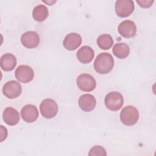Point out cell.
Returning a JSON list of instances; mask_svg holds the SVG:
<instances>
[{
  "instance_id": "cell-12",
  "label": "cell",
  "mask_w": 156,
  "mask_h": 156,
  "mask_svg": "<svg viewBox=\"0 0 156 156\" xmlns=\"http://www.w3.org/2000/svg\"><path fill=\"white\" fill-rule=\"evenodd\" d=\"M21 115L23 119L25 122L32 123L37 119L38 111L36 106L32 104H27L22 108Z\"/></svg>"
},
{
  "instance_id": "cell-16",
  "label": "cell",
  "mask_w": 156,
  "mask_h": 156,
  "mask_svg": "<svg viewBox=\"0 0 156 156\" xmlns=\"http://www.w3.org/2000/svg\"><path fill=\"white\" fill-rule=\"evenodd\" d=\"M16 58L13 54L6 53L1 57V68L5 71H12L16 66Z\"/></svg>"
},
{
  "instance_id": "cell-3",
  "label": "cell",
  "mask_w": 156,
  "mask_h": 156,
  "mask_svg": "<svg viewBox=\"0 0 156 156\" xmlns=\"http://www.w3.org/2000/svg\"><path fill=\"white\" fill-rule=\"evenodd\" d=\"M104 102L106 107L111 111H118L123 105L122 95L117 91L108 93L105 97Z\"/></svg>"
},
{
  "instance_id": "cell-1",
  "label": "cell",
  "mask_w": 156,
  "mask_h": 156,
  "mask_svg": "<svg viewBox=\"0 0 156 156\" xmlns=\"http://www.w3.org/2000/svg\"><path fill=\"white\" fill-rule=\"evenodd\" d=\"M114 66V60L112 55L107 52L100 53L94 62L95 71L101 74L110 73Z\"/></svg>"
},
{
  "instance_id": "cell-7",
  "label": "cell",
  "mask_w": 156,
  "mask_h": 156,
  "mask_svg": "<svg viewBox=\"0 0 156 156\" xmlns=\"http://www.w3.org/2000/svg\"><path fill=\"white\" fill-rule=\"evenodd\" d=\"M22 92L21 84L15 80L7 82L3 86L2 93L9 99L18 98Z\"/></svg>"
},
{
  "instance_id": "cell-8",
  "label": "cell",
  "mask_w": 156,
  "mask_h": 156,
  "mask_svg": "<svg viewBox=\"0 0 156 156\" xmlns=\"http://www.w3.org/2000/svg\"><path fill=\"white\" fill-rule=\"evenodd\" d=\"M15 77L22 83H28L32 81L34 77L33 69L27 65H20L15 70Z\"/></svg>"
},
{
  "instance_id": "cell-11",
  "label": "cell",
  "mask_w": 156,
  "mask_h": 156,
  "mask_svg": "<svg viewBox=\"0 0 156 156\" xmlns=\"http://www.w3.org/2000/svg\"><path fill=\"white\" fill-rule=\"evenodd\" d=\"M82 40V37L79 34L72 32L66 35L63 41V45L66 49L74 51L80 46Z\"/></svg>"
},
{
  "instance_id": "cell-2",
  "label": "cell",
  "mask_w": 156,
  "mask_h": 156,
  "mask_svg": "<svg viewBox=\"0 0 156 156\" xmlns=\"http://www.w3.org/2000/svg\"><path fill=\"white\" fill-rule=\"evenodd\" d=\"M138 119L139 112L136 108L132 105L124 107L120 113V120L126 126H133L136 123Z\"/></svg>"
},
{
  "instance_id": "cell-4",
  "label": "cell",
  "mask_w": 156,
  "mask_h": 156,
  "mask_svg": "<svg viewBox=\"0 0 156 156\" xmlns=\"http://www.w3.org/2000/svg\"><path fill=\"white\" fill-rule=\"evenodd\" d=\"M40 110L44 118L51 119L57 114L58 105L54 99H45L40 104Z\"/></svg>"
},
{
  "instance_id": "cell-10",
  "label": "cell",
  "mask_w": 156,
  "mask_h": 156,
  "mask_svg": "<svg viewBox=\"0 0 156 156\" xmlns=\"http://www.w3.org/2000/svg\"><path fill=\"white\" fill-rule=\"evenodd\" d=\"M118 30L121 36L124 38H129L135 35L136 27L132 21L124 20L119 24Z\"/></svg>"
},
{
  "instance_id": "cell-13",
  "label": "cell",
  "mask_w": 156,
  "mask_h": 156,
  "mask_svg": "<svg viewBox=\"0 0 156 156\" xmlns=\"http://www.w3.org/2000/svg\"><path fill=\"white\" fill-rule=\"evenodd\" d=\"M2 118L4 121L9 126H15L20 121L19 112L14 108L8 107L3 112Z\"/></svg>"
},
{
  "instance_id": "cell-15",
  "label": "cell",
  "mask_w": 156,
  "mask_h": 156,
  "mask_svg": "<svg viewBox=\"0 0 156 156\" xmlns=\"http://www.w3.org/2000/svg\"><path fill=\"white\" fill-rule=\"evenodd\" d=\"M94 56L93 49L88 46L81 47L77 52L76 57L82 63H89L92 61Z\"/></svg>"
},
{
  "instance_id": "cell-18",
  "label": "cell",
  "mask_w": 156,
  "mask_h": 156,
  "mask_svg": "<svg viewBox=\"0 0 156 156\" xmlns=\"http://www.w3.org/2000/svg\"><path fill=\"white\" fill-rule=\"evenodd\" d=\"M49 14L48 8L42 4H40L34 7L32 11L33 18L38 22H42L44 21Z\"/></svg>"
},
{
  "instance_id": "cell-6",
  "label": "cell",
  "mask_w": 156,
  "mask_h": 156,
  "mask_svg": "<svg viewBox=\"0 0 156 156\" xmlns=\"http://www.w3.org/2000/svg\"><path fill=\"white\" fill-rule=\"evenodd\" d=\"M78 88L86 92L94 90L96 86V82L94 78L88 74H82L79 75L76 80Z\"/></svg>"
},
{
  "instance_id": "cell-19",
  "label": "cell",
  "mask_w": 156,
  "mask_h": 156,
  "mask_svg": "<svg viewBox=\"0 0 156 156\" xmlns=\"http://www.w3.org/2000/svg\"><path fill=\"white\" fill-rule=\"evenodd\" d=\"M96 42L98 46L104 50L109 49L113 44V40L112 36L106 34L99 36Z\"/></svg>"
},
{
  "instance_id": "cell-22",
  "label": "cell",
  "mask_w": 156,
  "mask_h": 156,
  "mask_svg": "<svg viewBox=\"0 0 156 156\" xmlns=\"http://www.w3.org/2000/svg\"><path fill=\"white\" fill-rule=\"evenodd\" d=\"M43 2H45V3L48 4H49V5H51L52 4H54V2H55V1H49V2H47V1H43Z\"/></svg>"
},
{
  "instance_id": "cell-20",
  "label": "cell",
  "mask_w": 156,
  "mask_h": 156,
  "mask_svg": "<svg viewBox=\"0 0 156 156\" xmlns=\"http://www.w3.org/2000/svg\"><path fill=\"white\" fill-rule=\"evenodd\" d=\"M105 149L101 146H94L91 148L88 155H106Z\"/></svg>"
},
{
  "instance_id": "cell-9",
  "label": "cell",
  "mask_w": 156,
  "mask_h": 156,
  "mask_svg": "<svg viewBox=\"0 0 156 156\" xmlns=\"http://www.w3.org/2000/svg\"><path fill=\"white\" fill-rule=\"evenodd\" d=\"M40 41V36L35 31H27L21 37L22 44L27 48L32 49L36 48L39 44Z\"/></svg>"
},
{
  "instance_id": "cell-17",
  "label": "cell",
  "mask_w": 156,
  "mask_h": 156,
  "mask_svg": "<svg viewBox=\"0 0 156 156\" xmlns=\"http://www.w3.org/2000/svg\"><path fill=\"white\" fill-rule=\"evenodd\" d=\"M113 54L118 58L124 59L130 54V48L125 43H118L113 48Z\"/></svg>"
},
{
  "instance_id": "cell-14",
  "label": "cell",
  "mask_w": 156,
  "mask_h": 156,
  "mask_svg": "<svg viewBox=\"0 0 156 156\" xmlns=\"http://www.w3.org/2000/svg\"><path fill=\"white\" fill-rule=\"evenodd\" d=\"M96 104L95 98L90 94H84L79 98V105L81 110L84 112H90L93 110Z\"/></svg>"
},
{
  "instance_id": "cell-5",
  "label": "cell",
  "mask_w": 156,
  "mask_h": 156,
  "mask_svg": "<svg viewBox=\"0 0 156 156\" xmlns=\"http://www.w3.org/2000/svg\"><path fill=\"white\" fill-rule=\"evenodd\" d=\"M135 5L131 0H118L115 2V10L116 14L121 18H124L132 14L134 10Z\"/></svg>"
},
{
  "instance_id": "cell-21",
  "label": "cell",
  "mask_w": 156,
  "mask_h": 156,
  "mask_svg": "<svg viewBox=\"0 0 156 156\" xmlns=\"http://www.w3.org/2000/svg\"><path fill=\"white\" fill-rule=\"evenodd\" d=\"M136 2L142 8H149L152 5L154 0H137Z\"/></svg>"
}]
</instances>
